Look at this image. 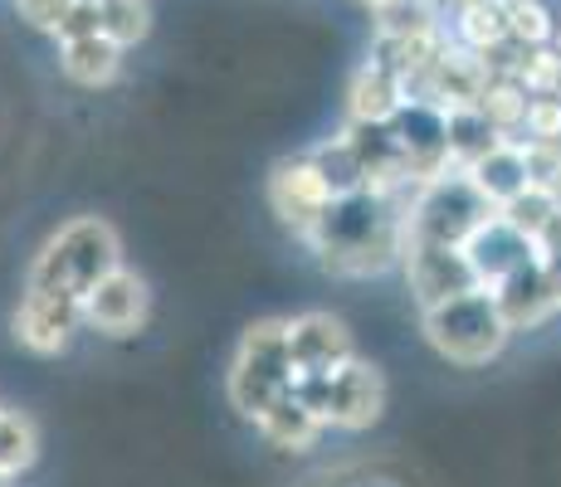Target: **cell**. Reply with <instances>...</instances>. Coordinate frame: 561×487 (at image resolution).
<instances>
[{
    "mask_svg": "<svg viewBox=\"0 0 561 487\" xmlns=\"http://www.w3.org/2000/svg\"><path fill=\"white\" fill-rule=\"evenodd\" d=\"M147 312H152V292H147L142 274H133L127 264L113 268L107 278H99V283L79 298L83 327L103 332V337H133V332H142Z\"/></svg>",
    "mask_w": 561,
    "mask_h": 487,
    "instance_id": "obj_8",
    "label": "cell"
},
{
    "mask_svg": "<svg viewBox=\"0 0 561 487\" xmlns=\"http://www.w3.org/2000/svg\"><path fill=\"white\" fill-rule=\"evenodd\" d=\"M489 298H493V308H499V317H503L508 332H533V327H542V322H552L561 312L557 292H552V283H547L542 264H537V254L527 258L523 268H513L508 278H499V283L489 288Z\"/></svg>",
    "mask_w": 561,
    "mask_h": 487,
    "instance_id": "obj_13",
    "label": "cell"
},
{
    "mask_svg": "<svg viewBox=\"0 0 561 487\" xmlns=\"http://www.w3.org/2000/svg\"><path fill=\"white\" fill-rule=\"evenodd\" d=\"M59 73L79 89H107L123 73V49L103 35H83V39H59Z\"/></svg>",
    "mask_w": 561,
    "mask_h": 487,
    "instance_id": "obj_15",
    "label": "cell"
},
{
    "mask_svg": "<svg viewBox=\"0 0 561 487\" xmlns=\"http://www.w3.org/2000/svg\"><path fill=\"white\" fill-rule=\"evenodd\" d=\"M503 25H508V39H517V45H527V49L557 39V20L542 0H508V5H503Z\"/></svg>",
    "mask_w": 561,
    "mask_h": 487,
    "instance_id": "obj_25",
    "label": "cell"
},
{
    "mask_svg": "<svg viewBox=\"0 0 561 487\" xmlns=\"http://www.w3.org/2000/svg\"><path fill=\"white\" fill-rule=\"evenodd\" d=\"M439 5H455L459 10V5H469V0H439Z\"/></svg>",
    "mask_w": 561,
    "mask_h": 487,
    "instance_id": "obj_32",
    "label": "cell"
},
{
    "mask_svg": "<svg viewBox=\"0 0 561 487\" xmlns=\"http://www.w3.org/2000/svg\"><path fill=\"white\" fill-rule=\"evenodd\" d=\"M463 176L473 181V190L483 195V200L499 210V205H508L513 195H523L527 190V176H523V156H517V147L513 142H499L489 151V156H479Z\"/></svg>",
    "mask_w": 561,
    "mask_h": 487,
    "instance_id": "obj_18",
    "label": "cell"
},
{
    "mask_svg": "<svg viewBox=\"0 0 561 487\" xmlns=\"http://www.w3.org/2000/svg\"><path fill=\"white\" fill-rule=\"evenodd\" d=\"M288 385H294V361H288L284 317L250 322L230 361V405L254 425L278 395H288Z\"/></svg>",
    "mask_w": 561,
    "mask_h": 487,
    "instance_id": "obj_6",
    "label": "cell"
},
{
    "mask_svg": "<svg viewBox=\"0 0 561 487\" xmlns=\"http://www.w3.org/2000/svg\"><path fill=\"white\" fill-rule=\"evenodd\" d=\"M459 49L479 54L489 45H499L503 35H508V25H503V5H493V0H469V5H459Z\"/></svg>",
    "mask_w": 561,
    "mask_h": 487,
    "instance_id": "obj_24",
    "label": "cell"
},
{
    "mask_svg": "<svg viewBox=\"0 0 561 487\" xmlns=\"http://www.w3.org/2000/svg\"><path fill=\"white\" fill-rule=\"evenodd\" d=\"M493 5H508V0H493Z\"/></svg>",
    "mask_w": 561,
    "mask_h": 487,
    "instance_id": "obj_36",
    "label": "cell"
},
{
    "mask_svg": "<svg viewBox=\"0 0 561 487\" xmlns=\"http://www.w3.org/2000/svg\"><path fill=\"white\" fill-rule=\"evenodd\" d=\"M557 205H561V195H547V190H533V186H527L523 195H513L508 205H499V220L513 224L523 240L537 244V234L547 230V220L557 214Z\"/></svg>",
    "mask_w": 561,
    "mask_h": 487,
    "instance_id": "obj_26",
    "label": "cell"
},
{
    "mask_svg": "<svg viewBox=\"0 0 561 487\" xmlns=\"http://www.w3.org/2000/svg\"><path fill=\"white\" fill-rule=\"evenodd\" d=\"M39 459V429L30 415H20V409H0V473L5 478H20V473H30Z\"/></svg>",
    "mask_w": 561,
    "mask_h": 487,
    "instance_id": "obj_21",
    "label": "cell"
},
{
    "mask_svg": "<svg viewBox=\"0 0 561 487\" xmlns=\"http://www.w3.org/2000/svg\"><path fill=\"white\" fill-rule=\"evenodd\" d=\"M561 142V97L557 93H527L523 113V142Z\"/></svg>",
    "mask_w": 561,
    "mask_h": 487,
    "instance_id": "obj_28",
    "label": "cell"
},
{
    "mask_svg": "<svg viewBox=\"0 0 561 487\" xmlns=\"http://www.w3.org/2000/svg\"><path fill=\"white\" fill-rule=\"evenodd\" d=\"M288 395L318 419L322 429H371L386 409V381L371 361L352 356L342 361L337 371H322V375H294Z\"/></svg>",
    "mask_w": 561,
    "mask_h": 487,
    "instance_id": "obj_4",
    "label": "cell"
},
{
    "mask_svg": "<svg viewBox=\"0 0 561 487\" xmlns=\"http://www.w3.org/2000/svg\"><path fill=\"white\" fill-rule=\"evenodd\" d=\"M308 161H312V171L322 176V186L332 190V200H337V195H352V190H366V176H362L357 156H352V147H347V137L342 132L312 147Z\"/></svg>",
    "mask_w": 561,
    "mask_h": 487,
    "instance_id": "obj_22",
    "label": "cell"
},
{
    "mask_svg": "<svg viewBox=\"0 0 561 487\" xmlns=\"http://www.w3.org/2000/svg\"><path fill=\"white\" fill-rule=\"evenodd\" d=\"M463 258H469L479 288H493L499 278H508L513 268H523L527 258H533V240H523V234H517L513 224H503L499 210H493V220L479 224L473 240L463 244Z\"/></svg>",
    "mask_w": 561,
    "mask_h": 487,
    "instance_id": "obj_14",
    "label": "cell"
},
{
    "mask_svg": "<svg viewBox=\"0 0 561 487\" xmlns=\"http://www.w3.org/2000/svg\"><path fill=\"white\" fill-rule=\"evenodd\" d=\"M401 268H405V283L415 292L420 308H439V302L463 298V292L479 288L463 248H449V244L410 240V244H401Z\"/></svg>",
    "mask_w": 561,
    "mask_h": 487,
    "instance_id": "obj_10",
    "label": "cell"
},
{
    "mask_svg": "<svg viewBox=\"0 0 561 487\" xmlns=\"http://www.w3.org/2000/svg\"><path fill=\"white\" fill-rule=\"evenodd\" d=\"M0 409H5V399H0Z\"/></svg>",
    "mask_w": 561,
    "mask_h": 487,
    "instance_id": "obj_37",
    "label": "cell"
},
{
    "mask_svg": "<svg viewBox=\"0 0 561 487\" xmlns=\"http://www.w3.org/2000/svg\"><path fill=\"white\" fill-rule=\"evenodd\" d=\"M284 341H288L294 375L337 371L342 361H352V356H357L347 322L332 317V312H298V317H284Z\"/></svg>",
    "mask_w": 561,
    "mask_h": 487,
    "instance_id": "obj_12",
    "label": "cell"
},
{
    "mask_svg": "<svg viewBox=\"0 0 561 487\" xmlns=\"http://www.w3.org/2000/svg\"><path fill=\"white\" fill-rule=\"evenodd\" d=\"M533 254H537V264H542L547 283H552V292H557V308H561V205H557L552 220H547V230L537 234Z\"/></svg>",
    "mask_w": 561,
    "mask_h": 487,
    "instance_id": "obj_29",
    "label": "cell"
},
{
    "mask_svg": "<svg viewBox=\"0 0 561 487\" xmlns=\"http://www.w3.org/2000/svg\"><path fill=\"white\" fill-rule=\"evenodd\" d=\"M254 429L274 443V449H284V453H304V449H312V443L322 439V425L308 415L304 405H298L294 395H278L274 405L254 419Z\"/></svg>",
    "mask_w": 561,
    "mask_h": 487,
    "instance_id": "obj_19",
    "label": "cell"
},
{
    "mask_svg": "<svg viewBox=\"0 0 561 487\" xmlns=\"http://www.w3.org/2000/svg\"><path fill=\"white\" fill-rule=\"evenodd\" d=\"M362 5H366V10H371V5H381V0H362Z\"/></svg>",
    "mask_w": 561,
    "mask_h": 487,
    "instance_id": "obj_34",
    "label": "cell"
},
{
    "mask_svg": "<svg viewBox=\"0 0 561 487\" xmlns=\"http://www.w3.org/2000/svg\"><path fill=\"white\" fill-rule=\"evenodd\" d=\"M489 220H493V205L473 190V181L463 171H445V176L410 190L401 210V244L425 240V244L463 248L473 240V230Z\"/></svg>",
    "mask_w": 561,
    "mask_h": 487,
    "instance_id": "obj_3",
    "label": "cell"
},
{
    "mask_svg": "<svg viewBox=\"0 0 561 487\" xmlns=\"http://www.w3.org/2000/svg\"><path fill=\"white\" fill-rule=\"evenodd\" d=\"M499 127L479 113V107H449L445 113V151H449V171H469L479 156H489L499 147Z\"/></svg>",
    "mask_w": 561,
    "mask_h": 487,
    "instance_id": "obj_17",
    "label": "cell"
},
{
    "mask_svg": "<svg viewBox=\"0 0 561 487\" xmlns=\"http://www.w3.org/2000/svg\"><path fill=\"white\" fill-rule=\"evenodd\" d=\"M328 205H332V190L322 186V176L312 171L308 151L304 156H284L274 171H268V210L278 214V224H284L288 234L308 240V234L318 230Z\"/></svg>",
    "mask_w": 561,
    "mask_h": 487,
    "instance_id": "obj_9",
    "label": "cell"
},
{
    "mask_svg": "<svg viewBox=\"0 0 561 487\" xmlns=\"http://www.w3.org/2000/svg\"><path fill=\"white\" fill-rule=\"evenodd\" d=\"M113 268H123V240L103 214H73L30 258V288H49V292H69L83 298L99 278H107Z\"/></svg>",
    "mask_w": 561,
    "mask_h": 487,
    "instance_id": "obj_2",
    "label": "cell"
},
{
    "mask_svg": "<svg viewBox=\"0 0 561 487\" xmlns=\"http://www.w3.org/2000/svg\"><path fill=\"white\" fill-rule=\"evenodd\" d=\"M552 45H557V54H561V30H557V39H552Z\"/></svg>",
    "mask_w": 561,
    "mask_h": 487,
    "instance_id": "obj_35",
    "label": "cell"
},
{
    "mask_svg": "<svg viewBox=\"0 0 561 487\" xmlns=\"http://www.w3.org/2000/svg\"><path fill=\"white\" fill-rule=\"evenodd\" d=\"M420 332L445 361L455 366H489L508 346L513 332L503 327L489 288H473L463 298H449L439 308H420Z\"/></svg>",
    "mask_w": 561,
    "mask_h": 487,
    "instance_id": "obj_5",
    "label": "cell"
},
{
    "mask_svg": "<svg viewBox=\"0 0 561 487\" xmlns=\"http://www.w3.org/2000/svg\"><path fill=\"white\" fill-rule=\"evenodd\" d=\"M0 487H15V478H5V473H0Z\"/></svg>",
    "mask_w": 561,
    "mask_h": 487,
    "instance_id": "obj_33",
    "label": "cell"
},
{
    "mask_svg": "<svg viewBox=\"0 0 561 487\" xmlns=\"http://www.w3.org/2000/svg\"><path fill=\"white\" fill-rule=\"evenodd\" d=\"M99 35L127 54L152 35V5L147 0H99Z\"/></svg>",
    "mask_w": 561,
    "mask_h": 487,
    "instance_id": "obj_23",
    "label": "cell"
},
{
    "mask_svg": "<svg viewBox=\"0 0 561 487\" xmlns=\"http://www.w3.org/2000/svg\"><path fill=\"white\" fill-rule=\"evenodd\" d=\"M439 0H381L371 5L376 15V35L391 39H410V35H435L439 30Z\"/></svg>",
    "mask_w": 561,
    "mask_h": 487,
    "instance_id": "obj_20",
    "label": "cell"
},
{
    "mask_svg": "<svg viewBox=\"0 0 561 487\" xmlns=\"http://www.w3.org/2000/svg\"><path fill=\"white\" fill-rule=\"evenodd\" d=\"M410 195H376L352 190L322 210L318 230L308 234V248L318 264L337 278H376L401 264V210Z\"/></svg>",
    "mask_w": 561,
    "mask_h": 487,
    "instance_id": "obj_1",
    "label": "cell"
},
{
    "mask_svg": "<svg viewBox=\"0 0 561 487\" xmlns=\"http://www.w3.org/2000/svg\"><path fill=\"white\" fill-rule=\"evenodd\" d=\"M69 10H73V0H15V15L25 20L30 30H39V35H59Z\"/></svg>",
    "mask_w": 561,
    "mask_h": 487,
    "instance_id": "obj_30",
    "label": "cell"
},
{
    "mask_svg": "<svg viewBox=\"0 0 561 487\" xmlns=\"http://www.w3.org/2000/svg\"><path fill=\"white\" fill-rule=\"evenodd\" d=\"M83 35H99V0H73V10L64 15L54 39H83Z\"/></svg>",
    "mask_w": 561,
    "mask_h": 487,
    "instance_id": "obj_31",
    "label": "cell"
},
{
    "mask_svg": "<svg viewBox=\"0 0 561 487\" xmlns=\"http://www.w3.org/2000/svg\"><path fill=\"white\" fill-rule=\"evenodd\" d=\"M79 327H83L79 298H69V292H49V288L25 283L15 312H10V332H15V341L25 346L30 356H59Z\"/></svg>",
    "mask_w": 561,
    "mask_h": 487,
    "instance_id": "obj_7",
    "label": "cell"
},
{
    "mask_svg": "<svg viewBox=\"0 0 561 487\" xmlns=\"http://www.w3.org/2000/svg\"><path fill=\"white\" fill-rule=\"evenodd\" d=\"M517 156H523V176L533 190L561 195V142H517Z\"/></svg>",
    "mask_w": 561,
    "mask_h": 487,
    "instance_id": "obj_27",
    "label": "cell"
},
{
    "mask_svg": "<svg viewBox=\"0 0 561 487\" xmlns=\"http://www.w3.org/2000/svg\"><path fill=\"white\" fill-rule=\"evenodd\" d=\"M391 137L405 156V176L410 186H425V181L445 176L449 171V151H445V113L430 103H401L391 113Z\"/></svg>",
    "mask_w": 561,
    "mask_h": 487,
    "instance_id": "obj_11",
    "label": "cell"
},
{
    "mask_svg": "<svg viewBox=\"0 0 561 487\" xmlns=\"http://www.w3.org/2000/svg\"><path fill=\"white\" fill-rule=\"evenodd\" d=\"M401 79L391 69H381L376 59H366L347 83V123H391V113L401 107Z\"/></svg>",
    "mask_w": 561,
    "mask_h": 487,
    "instance_id": "obj_16",
    "label": "cell"
}]
</instances>
